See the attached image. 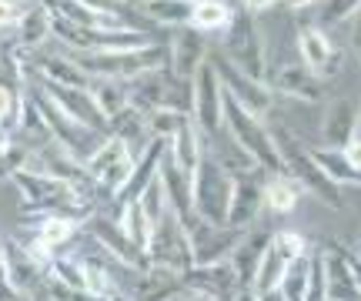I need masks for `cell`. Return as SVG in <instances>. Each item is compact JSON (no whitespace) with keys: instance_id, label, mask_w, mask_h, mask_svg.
<instances>
[{"instance_id":"6da1fadb","label":"cell","mask_w":361,"mask_h":301,"mask_svg":"<svg viewBox=\"0 0 361 301\" xmlns=\"http://www.w3.org/2000/svg\"><path fill=\"white\" fill-rule=\"evenodd\" d=\"M268 131H271V141H274V151H278V161H281L284 178H291L301 191L314 195L318 201H324V204L341 208V204H345V201H341V188L324 178V171L314 164V157H311L308 147L301 145L288 128H268Z\"/></svg>"},{"instance_id":"7a4b0ae2","label":"cell","mask_w":361,"mask_h":301,"mask_svg":"<svg viewBox=\"0 0 361 301\" xmlns=\"http://www.w3.org/2000/svg\"><path fill=\"white\" fill-rule=\"evenodd\" d=\"M221 121H224V131H228V137L234 141V147L241 154H247L258 168L271 171V174H284L278 151H274V141H271V131L261 124V118H255L251 111L238 104L224 87H221Z\"/></svg>"},{"instance_id":"3957f363","label":"cell","mask_w":361,"mask_h":301,"mask_svg":"<svg viewBox=\"0 0 361 301\" xmlns=\"http://www.w3.org/2000/svg\"><path fill=\"white\" fill-rule=\"evenodd\" d=\"M231 188L234 178L224 168V161L218 154H211L204 145V154L197 161V168L191 174V197H194V214L201 221L224 228L228 221V204H231Z\"/></svg>"},{"instance_id":"277c9868","label":"cell","mask_w":361,"mask_h":301,"mask_svg":"<svg viewBox=\"0 0 361 301\" xmlns=\"http://www.w3.org/2000/svg\"><path fill=\"white\" fill-rule=\"evenodd\" d=\"M30 97H34L40 118H44V124H47V134H51L54 145H61L67 154L78 157V161H87V157L97 151V145L104 141V134L90 131V128H84L80 121H74L71 114H64V111L54 104L44 91H30Z\"/></svg>"},{"instance_id":"5b68a950","label":"cell","mask_w":361,"mask_h":301,"mask_svg":"<svg viewBox=\"0 0 361 301\" xmlns=\"http://www.w3.org/2000/svg\"><path fill=\"white\" fill-rule=\"evenodd\" d=\"M147 264L151 268H171V271H188L194 264V251H191V238H188V228L180 224V218L174 211H164V218L151 228V238H147Z\"/></svg>"},{"instance_id":"8992f818","label":"cell","mask_w":361,"mask_h":301,"mask_svg":"<svg viewBox=\"0 0 361 301\" xmlns=\"http://www.w3.org/2000/svg\"><path fill=\"white\" fill-rule=\"evenodd\" d=\"M224 51H228V64L238 67L241 74H247L251 80L264 84V40L261 30L255 24V17L247 11H238L228 24V40H224Z\"/></svg>"},{"instance_id":"52a82bcc","label":"cell","mask_w":361,"mask_h":301,"mask_svg":"<svg viewBox=\"0 0 361 301\" xmlns=\"http://www.w3.org/2000/svg\"><path fill=\"white\" fill-rule=\"evenodd\" d=\"M84 168H87L90 181L97 184V191L117 197L121 188L128 184L130 171H134V154L128 151L124 141H117L114 134H107L101 145H97V151L84 161Z\"/></svg>"},{"instance_id":"ba28073f","label":"cell","mask_w":361,"mask_h":301,"mask_svg":"<svg viewBox=\"0 0 361 301\" xmlns=\"http://www.w3.org/2000/svg\"><path fill=\"white\" fill-rule=\"evenodd\" d=\"M191 84H194V107H191L194 128L201 131L204 141H218L224 134V121H221V80L218 70H214V61H204L197 67Z\"/></svg>"},{"instance_id":"9c48e42d","label":"cell","mask_w":361,"mask_h":301,"mask_svg":"<svg viewBox=\"0 0 361 301\" xmlns=\"http://www.w3.org/2000/svg\"><path fill=\"white\" fill-rule=\"evenodd\" d=\"M87 235L94 241V248H101L111 262H117L121 268H128V271H147L151 264H147V254H144L128 235H124V228L117 224L114 214H90L87 218Z\"/></svg>"},{"instance_id":"30bf717a","label":"cell","mask_w":361,"mask_h":301,"mask_svg":"<svg viewBox=\"0 0 361 301\" xmlns=\"http://www.w3.org/2000/svg\"><path fill=\"white\" fill-rule=\"evenodd\" d=\"M180 281H184L188 295H197L204 301H238L241 295V281L234 275L231 262L191 264L188 271H180Z\"/></svg>"},{"instance_id":"8fae6325","label":"cell","mask_w":361,"mask_h":301,"mask_svg":"<svg viewBox=\"0 0 361 301\" xmlns=\"http://www.w3.org/2000/svg\"><path fill=\"white\" fill-rule=\"evenodd\" d=\"M258 164L251 171H234V188H231V204H228V221L224 228H238V231H251V221H258L261 208H264V181H258Z\"/></svg>"},{"instance_id":"7c38bea8","label":"cell","mask_w":361,"mask_h":301,"mask_svg":"<svg viewBox=\"0 0 361 301\" xmlns=\"http://www.w3.org/2000/svg\"><path fill=\"white\" fill-rule=\"evenodd\" d=\"M188 228L191 238V251H194V264H214V262H228L231 251L238 248V241L245 238V231L238 228H214V224L194 218Z\"/></svg>"},{"instance_id":"4fadbf2b","label":"cell","mask_w":361,"mask_h":301,"mask_svg":"<svg viewBox=\"0 0 361 301\" xmlns=\"http://www.w3.org/2000/svg\"><path fill=\"white\" fill-rule=\"evenodd\" d=\"M0 251H4V268H7V285H11L20 298H30V295H37L44 291V268H40L30 254H27L24 241H0Z\"/></svg>"},{"instance_id":"5bb4252c","label":"cell","mask_w":361,"mask_h":301,"mask_svg":"<svg viewBox=\"0 0 361 301\" xmlns=\"http://www.w3.org/2000/svg\"><path fill=\"white\" fill-rule=\"evenodd\" d=\"M40 91L47 94V97H51V101L61 107L64 114H71L74 121H80L84 128L104 134V137L111 134L107 118L97 111V104H94V97H90L87 87H61V84H44V80H40Z\"/></svg>"},{"instance_id":"9a60e30c","label":"cell","mask_w":361,"mask_h":301,"mask_svg":"<svg viewBox=\"0 0 361 301\" xmlns=\"http://www.w3.org/2000/svg\"><path fill=\"white\" fill-rule=\"evenodd\" d=\"M214 70H218V80L221 87L231 94L238 104L245 107V111H251L255 118H261V114H268L271 104H274V97H271V87L268 84H261V80H251L247 74H241L238 67H231L228 61H221V64H214Z\"/></svg>"},{"instance_id":"2e32d148","label":"cell","mask_w":361,"mask_h":301,"mask_svg":"<svg viewBox=\"0 0 361 301\" xmlns=\"http://www.w3.org/2000/svg\"><path fill=\"white\" fill-rule=\"evenodd\" d=\"M298 47H301V61L314 78H331L341 67V54L331 47V40L324 37V30L318 27H301L298 30Z\"/></svg>"},{"instance_id":"e0dca14e","label":"cell","mask_w":361,"mask_h":301,"mask_svg":"<svg viewBox=\"0 0 361 301\" xmlns=\"http://www.w3.org/2000/svg\"><path fill=\"white\" fill-rule=\"evenodd\" d=\"M184 295L188 288L180 281V271H171V268H147L130 288L134 301H178Z\"/></svg>"},{"instance_id":"ac0fdd59","label":"cell","mask_w":361,"mask_h":301,"mask_svg":"<svg viewBox=\"0 0 361 301\" xmlns=\"http://www.w3.org/2000/svg\"><path fill=\"white\" fill-rule=\"evenodd\" d=\"M168 47H171V74H178L184 80H191L197 74V67L207 61V40L194 27L174 34V40H171Z\"/></svg>"},{"instance_id":"d6986e66","label":"cell","mask_w":361,"mask_h":301,"mask_svg":"<svg viewBox=\"0 0 361 301\" xmlns=\"http://www.w3.org/2000/svg\"><path fill=\"white\" fill-rule=\"evenodd\" d=\"M322 264H324V278H328V301H361V291L355 285V278H351L345 248L328 245L322 251Z\"/></svg>"},{"instance_id":"ffe728a7","label":"cell","mask_w":361,"mask_h":301,"mask_svg":"<svg viewBox=\"0 0 361 301\" xmlns=\"http://www.w3.org/2000/svg\"><path fill=\"white\" fill-rule=\"evenodd\" d=\"M358 111L361 107L355 101H348V97H338V101L328 104L324 124H322L324 147H338L341 151V147L348 145L351 137H355V131H358Z\"/></svg>"},{"instance_id":"44dd1931","label":"cell","mask_w":361,"mask_h":301,"mask_svg":"<svg viewBox=\"0 0 361 301\" xmlns=\"http://www.w3.org/2000/svg\"><path fill=\"white\" fill-rule=\"evenodd\" d=\"M30 67H34V74L37 80L44 84H61V87H90V78L80 70V64L67 54V57H57V54H30Z\"/></svg>"},{"instance_id":"7402d4cb","label":"cell","mask_w":361,"mask_h":301,"mask_svg":"<svg viewBox=\"0 0 361 301\" xmlns=\"http://www.w3.org/2000/svg\"><path fill=\"white\" fill-rule=\"evenodd\" d=\"M51 37V7L37 0V4H27L20 20H17V34H13V44L20 51H37L44 40Z\"/></svg>"},{"instance_id":"603a6c76","label":"cell","mask_w":361,"mask_h":301,"mask_svg":"<svg viewBox=\"0 0 361 301\" xmlns=\"http://www.w3.org/2000/svg\"><path fill=\"white\" fill-rule=\"evenodd\" d=\"M271 235H261V231H245V238L238 241V248L231 251V268L234 275H238V281H241V291H251V281H255V271H258V262L261 254H264V248H268Z\"/></svg>"},{"instance_id":"cb8c5ba5","label":"cell","mask_w":361,"mask_h":301,"mask_svg":"<svg viewBox=\"0 0 361 301\" xmlns=\"http://www.w3.org/2000/svg\"><path fill=\"white\" fill-rule=\"evenodd\" d=\"M274 84L278 91L288 94V97H298V101H308V104H318L324 97L322 80L311 74L305 64H284L278 74H274Z\"/></svg>"},{"instance_id":"d4e9b609","label":"cell","mask_w":361,"mask_h":301,"mask_svg":"<svg viewBox=\"0 0 361 301\" xmlns=\"http://www.w3.org/2000/svg\"><path fill=\"white\" fill-rule=\"evenodd\" d=\"M201 154H204V137H201V131L194 128V121H188V124L168 141V157L174 161V168H180L184 174H194Z\"/></svg>"},{"instance_id":"484cf974","label":"cell","mask_w":361,"mask_h":301,"mask_svg":"<svg viewBox=\"0 0 361 301\" xmlns=\"http://www.w3.org/2000/svg\"><path fill=\"white\" fill-rule=\"evenodd\" d=\"M111 134H114L117 141H124L134 157L141 154L144 147H147V141H151L147 137V124H144V111H137L134 104H128L121 114L111 118Z\"/></svg>"},{"instance_id":"4316f807","label":"cell","mask_w":361,"mask_h":301,"mask_svg":"<svg viewBox=\"0 0 361 301\" xmlns=\"http://www.w3.org/2000/svg\"><path fill=\"white\" fill-rule=\"evenodd\" d=\"M90 97L94 104L107 118V128H111V118L121 114L124 107L130 104V91H128V80H90Z\"/></svg>"},{"instance_id":"83f0119b","label":"cell","mask_w":361,"mask_h":301,"mask_svg":"<svg viewBox=\"0 0 361 301\" xmlns=\"http://www.w3.org/2000/svg\"><path fill=\"white\" fill-rule=\"evenodd\" d=\"M231 7L224 0H194L191 4V20L188 27H194L197 34H211V30H228L231 24Z\"/></svg>"},{"instance_id":"f1b7e54d","label":"cell","mask_w":361,"mask_h":301,"mask_svg":"<svg viewBox=\"0 0 361 301\" xmlns=\"http://www.w3.org/2000/svg\"><path fill=\"white\" fill-rule=\"evenodd\" d=\"M311 157H314V164L324 171V178L331 184H338V188H341V184H361V171L351 168L338 147H311Z\"/></svg>"},{"instance_id":"f546056e","label":"cell","mask_w":361,"mask_h":301,"mask_svg":"<svg viewBox=\"0 0 361 301\" xmlns=\"http://www.w3.org/2000/svg\"><path fill=\"white\" fill-rule=\"evenodd\" d=\"M80 224L84 221H74V218H61V214H51V218H40L37 231H34V241H40L44 248L57 254V251L64 248L71 238L80 231Z\"/></svg>"},{"instance_id":"4dcf8cb0","label":"cell","mask_w":361,"mask_h":301,"mask_svg":"<svg viewBox=\"0 0 361 301\" xmlns=\"http://www.w3.org/2000/svg\"><path fill=\"white\" fill-rule=\"evenodd\" d=\"M264 208L274 211V214H291L298 204V197H301V188H298L291 178H284V174H271L268 181H264Z\"/></svg>"},{"instance_id":"1f68e13d","label":"cell","mask_w":361,"mask_h":301,"mask_svg":"<svg viewBox=\"0 0 361 301\" xmlns=\"http://www.w3.org/2000/svg\"><path fill=\"white\" fill-rule=\"evenodd\" d=\"M141 13L154 24L164 27H188L191 20V4L188 0H141Z\"/></svg>"},{"instance_id":"d6a6232c","label":"cell","mask_w":361,"mask_h":301,"mask_svg":"<svg viewBox=\"0 0 361 301\" xmlns=\"http://www.w3.org/2000/svg\"><path fill=\"white\" fill-rule=\"evenodd\" d=\"M47 278L61 281L67 288H78V291H87V268H84V258L78 254H54L51 264H47Z\"/></svg>"},{"instance_id":"836d02e7","label":"cell","mask_w":361,"mask_h":301,"mask_svg":"<svg viewBox=\"0 0 361 301\" xmlns=\"http://www.w3.org/2000/svg\"><path fill=\"white\" fill-rule=\"evenodd\" d=\"M188 114H180V111H164V107H157V111H147L144 114V124H147V137H154V141H164L168 145L171 137L188 124Z\"/></svg>"},{"instance_id":"e575fe53","label":"cell","mask_w":361,"mask_h":301,"mask_svg":"<svg viewBox=\"0 0 361 301\" xmlns=\"http://www.w3.org/2000/svg\"><path fill=\"white\" fill-rule=\"evenodd\" d=\"M308 271H311V251L305 258H298L284 268L281 281H278V291H281L284 301H305V285H308Z\"/></svg>"},{"instance_id":"d590c367","label":"cell","mask_w":361,"mask_h":301,"mask_svg":"<svg viewBox=\"0 0 361 301\" xmlns=\"http://www.w3.org/2000/svg\"><path fill=\"white\" fill-rule=\"evenodd\" d=\"M284 268L288 264L271 251V245L264 248V254H261V262H258V271H255V281H251V291L255 295H264V291H274L278 288V281H281V275H284Z\"/></svg>"},{"instance_id":"8d00e7d4","label":"cell","mask_w":361,"mask_h":301,"mask_svg":"<svg viewBox=\"0 0 361 301\" xmlns=\"http://www.w3.org/2000/svg\"><path fill=\"white\" fill-rule=\"evenodd\" d=\"M268 245L284 264L298 262V258H305V254L311 251V245L305 241V235H298V231H278V235H271Z\"/></svg>"},{"instance_id":"74e56055","label":"cell","mask_w":361,"mask_h":301,"mask_svg":"<svg viewBox=\"0 0 361 301\" xmlns=\"http://www.w3.org/2000/svg\"><path fill=\"white\" fill-rule=\"evenodd\" d=\"M361 13V0H322V11H318V30L322 27H338L358 17Z\"/></svg>"},{"instance_id":"f35d334b","label":"cell","mask_w":361,"mask_h":301,"mask_svg":"<svg viewBox=\"0 0 361 301\" xmlns=\"http://www.w3.org/2000/svg\"><path fill=\"white\" fill-rule=\"evenodd\" d=\"M137 204H141L144 218H147V224H151V228L164 218V211H168V197H164V188H161V181H157V178L141 191Z\"/></svg>"},{"instance_id":"ab89813d","label":"cell","mask_w":361,"mask_h":301,"mask_svg":"<svg viewBox=\"0 0 361 301\" xmlns=\"http://www.w3.org/2000/svg\"><path fill=\"white\" fill-rule=\"evenodd\" d=\"M305 301H328V278H324L322 251H318V254H311V271H308V285H305Z\"/></svg>"},{"instance_id":"60d3db41","label":"cell","mask_w":361,"mask_h":301,"mask_svg":"<svg viewBox=\"0 0 361 301\" xmlns=\"http://www.w3.org/2000/svg\"><path fill=\"white\" fill-rule=\"evenodd\" d=\"M44 291L51 295V301H97L90 291H78V288H67L61 281H54V278L44 275Z\"/></svg>"},{"instance_id":"b9f144b4","label":"cell","mask_w":361,"mask_h":301,"mask_svg":"<svg viewBox=\"0 0 361 301\" xmlns=\"http://www.w3.org/2000/svg\"><path fill=\"white\" fill-rule=\"evenodd\" d=\"M24 7H27L24 0H0V27H17Z\"/></svg>"},{"instance_id":"7bdbcfd3","label":"cell","mask_w":361,"mask_h":301,"mask_svg":"<svg viewBox=\"0 0 361 301\" xmlns=\"http://www.w3.org/2000/svg\"><path fill=\"white\" fill-rule=\"evenodd\" d=\"M90 11H101V13H114V17H124L128 11V0H78Z\"/></svg>"},{"instance_id":"ee69618b","label":"cell","mask_w":361,"mask_h":301,"mask_svg":"<svg viewBox=\"0 0 361 301\" xmlns=\"http://www.w3.org/2000/svg\"><path fill=\"white\" fill-rule=\"evenodd\" d=\"M341 157L348 161L351 168H358V171H361V137H351L348 145L341 147Z\"/></svg>"},{"instance_id":"f6af8a7d","label":"cell","mask_w":361,"mask_h":301,"mask_svg":"<svg viewBox=\"0 0 361 301\" xmlns=\"http://www.w3.org/2000/svg\"><path fill=\"white\" fill-rule=\"evenodd\" d=\"M345 258H348L351 278H355V285H358V291H361V258H358V254H351V251H345Z\"/></svg>"},{"instance_id":"bcb514c9","label":"cell","mask_w":361,"mask_h":301,"mask_svg":"<svg viewBox=\"0 0 361 301\" xmlns=\"http://www.w3.org/2000/svg\"><path fill=\"white\" fill-rule=\"evenodd\" d=\"M241 4H245L247 13H258V11H268L271 4H278V0H241ZM281 4H284V0H281Z\"/></svg>"},{"instance_id":"7dc6e473","label":"cell","mask_w":361,"mask_h":301,"mask_svg":"<svg viewBox=\"0 0 361 301\" xmlns=\"http://www.w3.org/2000/svg\"><path fill=\"white\" fill-rule=\"evenodd\" d=\"M0 301H20V295H17L11 285H0Z\"/></svg>"},{"instance_id":"c3c4849f","label":"cell","mask_w":361,"mask_h":301,"mask_svg":"<svg viewBox=\"0 0 361 301\" xmlns=\"http://www.w3.org/2000/svg\"><path fill=\"white\" fill-rule=\"evenodd\" d=\"M314 4H322V0H284V7H314Z\"/></svg>"},{"instance_id":"681fc988","label":"cell","mask_w":361,"mask_h":301,"mask_svg":"<svg viewBox=\"0 0 361 301\" xmlns=\"http://www.w3.org/2000/svg\"><path fill=\"white\" fill-rule=\"evenodd\" d=\"M255 298H258V301H284L278 288H274V291H264V295H255Z\"/></svg>"},{"instance_id":"f907efd6","label":"cell","mask_w":361,"mask_h":301,"mask_svg":"<svg viewBox=\"0 0 361 301\" xmlns=\"http://www.w3.org/2000/svg\"><path fill=\"white\" fill-rule=\"evenodd\" d=\"M104 301H134V298H130V295H124V291H114L111 298H104Z\"/></svg>"},{"instance_id":"816d5d0a","label":"cell","mask_w":361,"mask_h":301,"mask_svg":"<svg viewBox=\"0 0 361 301\" xmlns=\"http://www.w3.org/2000/svg\"><path fill=\"white\" fill-rule=\"evenodd\" d=\"M0 285H7V268H4V251H0Z\"/></svg>"},{"instance_id":"f5cc1de1","label":"cell","mask_w":361,"mask_h":301,"mask_svg":"<svg viewBox=\"0 0 361 301\" xmlns=\"http://www.w3.org/2000/svg\"><path fill=\"white\" fill-rule=\"evenodd\" d=\"M178 301H204V298H197V295H184V298H178Z\"/></svg>"},{"instance_id":"db71d44e","label":"cell","mask_w":361,"mask_h":301,"mask_svg":"<svg viewBox=\"0 0 361 301\" xmlns=\"http://www.w3.org/2000/svg\"><path fill=\"white\" fill-rule=\"evenodd\" d=\"M355 137H361V111H358V131H355Z\"/></svg>"},{"instance_id":"11a10c76","label":"cell","mask_w":361,"mask_h":301,"mask_svg":"<svg viewBox=\"0 0 361 301\" xmlns=\"http://www.w3.org/2000/svg\"><path fill=\"white\" fill-rule=\"evenodd\" d=\"M4 147H7V145H4V137H0V157H4Z\"/></svg>"},{"instance_id":"9f6ffc18","label":"cell","mask_w":361,"mask_h":301,"mask_svg":"<svg viewBox=\"0 0 361 301\" xmlns=\"http://www.w3.org/2000/svg\"><path fill=\"white\" fill-rule=\"evenodd\" d=\"M24 4H37V0H24Z\"/></svg>"},{"instance_id":"6f0895ef","label":"cell","mask_w":361,"mask_h":301,"mask_svg":"<svg viewBox=\"0 0 361 301\" xmlns=\"http://www.w3.org/2000/svg\"><path fill=\"white\" fill-rule=\"evenodd\" d=\"M188 4H194V0H188Z\"/></svg>"},{"instance_id":"680465c9","label":"cell","mask_w":361,"mask_h":301,"mask_svg":"<svg viewBox=\"0 0 361 301\" xmlns=\"http://www.w3.org/2000/svg\"><path fill=\"white\" fill-rule=\"evenodd\" d=\"M358 248H361V245H358ZM358 258H361V254H358Z\"/></svg>"}]
</instances>
